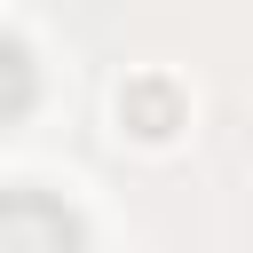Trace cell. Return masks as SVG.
<instances>
[{
  "instance_id": "obj_2",
  "label": "cell",
  "mask_w": 253,
  "mask_h": 253,
  "mask_svg": "<svg viewBox=\"0 0 253 253\" xmlns=\"http://www.w3.org/2000/svg\"><path fill=\"white\" fill-rule=\"evenodd\" d=\"M32 103V55H24V40H0V119H16Z\"/></svg>"
},
{
  "instance_id": "obj_1",
  "label": "cell",
  "mask_w": 253,
  "mask_h": 253,
  "mask_svg": "<svg viewBox=\"0 0 253 253\" xmlns=\"http://www.w3.org/2000/svg\"><path fill=\"white\" fill-rule=\"evenodd\" d=\"M0 253H79L71 206H55L40 190H8L0 198Z\"/></svg>"
}]
</instances>
